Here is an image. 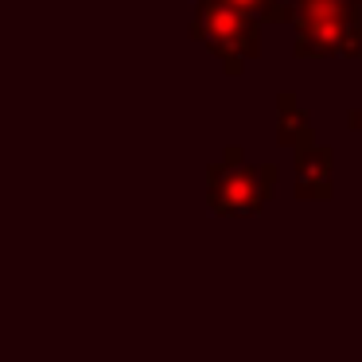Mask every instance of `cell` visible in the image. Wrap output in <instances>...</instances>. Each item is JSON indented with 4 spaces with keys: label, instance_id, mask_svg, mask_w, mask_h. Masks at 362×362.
<instances>
[{
    "label": "cell",
    "instance_id": "cell-1",
    "mask_svg": "<svg viewBox=\"0 0 362 362\" xmlns=\"http://www.w3.org/2000/svg\"><path fill=\"white\" fill-rule=\"evenodd\" d=\"M362 0H273V20L296 28V55H346Z\"/></svg>",
    "mask_w": 362,
    "mask_h": 362
},
{
    "label": "cell",
    "instance_id": "cell-2",
    "mask_svg": "<svg viewBox=\"0 0 362 362\" xmlns=\"http://www.w3.org/2000/svg\"><path fill=\"white\" fill-rule=\"evenodd\" d=\"M191 32L226 63V71H242L245 59H253L261 51L257 16H245V12L230 8L222 0H199Z\"/></svg>",
    "mask_w": 362,
    "mask_h": 362
},
{
    "label": "cell",
    "instance_id": "cell-3",
    "mask_svg": "<svg viewBox=\"0 0 362 362\" xmlns=\"http://www.w3.org/2000/svg\"><path fill=\"white\" fill-rule=\"evenodd\" d=\"M222 4H230V8L245 12V16H269V0H222Z\"/></svg>",
    "mask_w": 362,
    "mask_h": 362
},
{
    "label": "cell",
    "instance_id": "cell-4",
    "mask_svg": "<svg viewBox=\"0 0 362 362\" xmlns=\"http://www.w3.org/2000/svg\"><path fill=\"white\" fill-rule=\"evenodd\" d=\"M346 55H362V16H358V28H354V35H351V47H346Z\"/></svg>",
    "mask_w": 362,
    "mask_h": 362
},
{
    "label": "cell",
    "instance_id": "cell-5",
    "mask_svg": "<svg viewBox=\"0 0 362 362\" xmlns=\"http://www.w3.org/2000/svg\"><path fill=\"white\" fill-rule=\"evenodd\" d=\"M354 121H358V129H362V110H358V113H354Z\"/></svg>",
    "mask_w": 362,
    "mask_h": 362
}]
</instances>
